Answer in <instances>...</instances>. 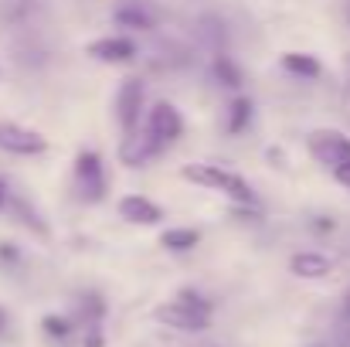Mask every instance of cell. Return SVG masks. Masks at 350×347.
Masks as SVG:
<instances>
[{"instance_id":"cell-1","label":"cell","mask_w":350,"mask_h":347,"mask_svg":"<svg viewBox=\"0 0 350 347\" xmlns=\"http://www.w3.org/2000/svg\"><path fill=\"white\" fill-rule=\"evenodd\" d=\"M157 320L167 327H177V331H204L211 324V303L201 293L180 290L177 300L157 307Z\"/></svg>"},{"instance_id":"cell-2","label":"cell","mask_w":350,"mask_h":347,"mask_svg":"<svg viewBox=\"0 0 350 347\" xmlns=\"http://www.w3.org/2000/svg\"><path fill=\"white\" fill-rule=\"evenodd\" d=\"M180 177L191 181V184H201V188H208V191H221L225 198H232L234 205H252V188H248V181H241L234 170H225V167H218V164L184 167Z\"/></svg>"},{"instance_id":"cell-3","label":"cell","mask_w":350,"mask_h":347,"mask_svg":"<svg viewBox=\"0 0 350 347\" xmlns=\"http://www.w3.org/2000/svg\"><path fill=\"white\" fill-rule=\"evenodd\" d=\"M75 188H79V198L89 205L106 198V170H103V157L96 150H82L75 157Z\"/></svg>"},{"instance_id":"cell-4","label":"cell","mask_w":350,"mask_h":347,"mask_svg":"<svg viewBox=\"0 0 350 347\" xmlns=\"http://www.w3.org/2000/svg\"><path fill=\"white\" fill-rule=\"evenodd\" d=\"M310 153L334 170L340 164H350V140L340 129H313L310 133Z\"/></svg>"},{"instance_id":"cell-5","label":"cell","mask_w":350,"mask_h":347,"mask_svg":"<svg viewBox=\"0 0 350 347\" xmlns=\"http://www.w3.org/2000/svg\"><path fill=\"white\" fill-rule=\"evenodd\" d=\"M0 150L17 153V157H34L48 150V140L38 129L17 126V123H0Z\"/></svg>"},{"instance_id":"cell-6","label":"cell","mask_w":350,"mask_h":347,"mask_svg":"<svg viewBox=\"0 0 350 347\" xmlns=\"http://www.w3.org/2000/svg\"><path fill=\"white\" fill-rule=\"evenodd\" d=\"M139 113H143V82L139 79H126L119 86V96H116V116H119V126H122V136L136 133Z\"/></svg>"},{"instance_id":"cell-7","label":"cell","mask_w":350,"mask_h":347,"mask_svg":"<svg viewBox=\"0 0 350 347\" xmlns=\"http://www.w3.org/2000/svg\"><path fill=\"white\" fill-rule=\"evenodd\" d=\"M146 133H150L160 146H167V143H174V140L184 133V119H180V113H177L170 103H157V106L150 110V119H146Z\"/></svg>"},{"instance_id":"cell-8","label":"cell","mask_w":350,"mask_h":347,"mask_svg":"<svg viewBox=\"0 0 350 347\" xmlns=\"http://www.w3.org/2000/svg\"><path fill=\"white\" fill-rule=\"evenodd\" d=\"M160 150H163V146H160L150 133H129V136L122 140L119 157H122V164H129V167H143V164H150Z\"/></svg>"},{"instance_id":"cell-9","label":"cell","mask_w":350,"mask_h":347,"mask_svg":"<svg viewBox=\"0 0 350 347\" xmlns=\"http://www.w3.org/2000/svg\"><path fill=\"white\" fill-rule=\"evenodd\" d=\"M119 215L133 225H157L163 218V211L150 201V198H139V194H129L119 201Z\"/></svg>"},{"instance_id":"cell-10","label":"cell","mask_w":350,"mask_h":347,"mask_svg":"<svg viewBox=\"0 0 350 347\" xmlns=\"http://www.w3.org/2000/svg\"><path fill=\"white\" fill-rule=\"evenodd\" d=\"M89 55H96L99 62L119 65V62H129L136 55V44L129 38H99V41L89 44Z\"/></svg>"},{"instance_id":"cell-11","label":"cell","mask_w":350,"mask_h":347,"mask_svg":"<svg viewBox=\"0 0 350 347\" xmlns=\"http://www.w3.org/2000/svg\"><path fill=\"white\" fill-rule=\"evenodd\" d=\"M289 269L296 276H303V279H320V276L330 272V259L320 255V252H299V255H293Z\"/></svg>"},{"instance_id":"cell-12","label":"cell","mask_w":350,"mask_h":347,"mask_svg":"<svg viewBox=\"0 0 350 347\" xmlns=\"http://www.w3.org/2000/svg\"><path fill=\"white\" fill-rule=\"evenodd\" d=\"M201 242V231L198 229H167L160 235V245L170 248V252H187Z\"/></svg>"},{"instance_id":"cell-13","label":"cell","mask_w":350,"mask_h":347,"mask_svg":"<svg viewBox=\"0 0 350 347\" xmlns=\"http://www.w3.org/2000/svg\"><path fill=\"white\" fill-rule=\"evenodd\" d=\"M282 68L293 72V75H299V79H317L320 75V62L313 55H299V51L282 55Z\"/></svg>"},{"instance_id":"cell-14","label":"cell","mask_w":350,"mask_h":347,"mask_svg":"<svg viewBox=\"0 0 350 347\" xmlns=\"http://www.w3.org/2000/svg\"><path fill=\"white\" fill-rule=\"evenodd\" d=\"M116 24L129 27V31H150L153 27V17L139 7H119L116 10Z\"/></svg>"},{"instance_id":"cell-15","label":"cell","mask_w":350,"mask_h":347,"mask_svg":"<svg viewBox=\"0 0 350 347\" xmlns=\"http://www.w3.org/2000/svg\"><path fill=\"white\" fill-rule=\"evenodd\" d=\"M252 123V103L248 99H234L228 110V133H241Z\"/></svg>"},{"instance_id":"cell-16","label":"cell","mask_w":350,"mask_h":347,"mask_svg":"<svg viewBox=\"0 0 350 347\" xmlns=\"http://www.w3.org/2000/svg\"><path fill=\"white\" fill-rule=\"evenodd\" d=\"M215 75H218L221 86H228V89H238V86H241V72L232 65L228 55H218V62H215Z\"/></svg>"},{"instance_id":"cell-17","label":"cell","mask_w":350,"mask_h":347,"mask_svg":"<svg viewBox=\"0 0 350 347\" xmlns=\"http://www.w3.org/2000/svg\"><path fill=\"white\" fill-rule=\"evenodd\" d=\"M41 327H44V334H48V337H68V331H72V324H68L65 317H55V313H51V317H44V320H41Z\"/></svg>"},{"instance_id":"cell-18","label":"cell","mask_w":350,"mask_h":347,"mask_svg":"<svg viewBox=\"0 0 350 347\" xmlns=\"http://www.w3.org/2000/svg\"><path fill=\"white\" fill-rule=\"evenodd\" d=\"M334 177L344 184V188H350V164H340V167H334Z\"/></svg>"},{"instance_id":"cell-19","label":"cell","mask_w":350,"mask_h":347,"mask_svg":"<svg viewBox=\"0 0 350 347\" xmlns=\"http://www.w3.org/2000/svg\"><path fill=\"white\" fill-rule=\"evenodd\" d=\"M0 259H7V262H17V252H14L10 245H0Z\"/></svg>"},{"instance_id":"cell-20","label":"cell","mask_w":350,"mask_h":347,"mask_svg":"<svg viewBox=\"0 0 350 347\" xmlns=\"http://www.w3.org/2000/svg\"><path fill=\"white\" fill-rule=\"evenodd\" d=\"M7 198H10V191H7V181H3V177H0V208H3V205H7Z\"/></svg>"},{"instance_id":"cell-21","label":"cell","mask_w":350,"mask_h":347,"mask_svg":"<svg viewBox=\"0 0 350 347\" xmlns=\"http://www.w3.org/2000/svg\"><path fill=\"white\" fill-rule=\"evenodd\" d=\"M7 320H10V317H7V310L0 307V334H3V327H7Z\"/></svg>"},{"instance_id":"cell-22","label":"cell","mask_w":350,"mask_h":347,"mask_svg":"<svg viewBox=\"0 0 350 347\" xmlns=\"http://www.w3.org/2000/svg\"><path fill=\"white\" fill-rule=\"evenodd\" d=\"M344 320H350V293H347V300H344Z\"/></svg>"}]
</instances>
